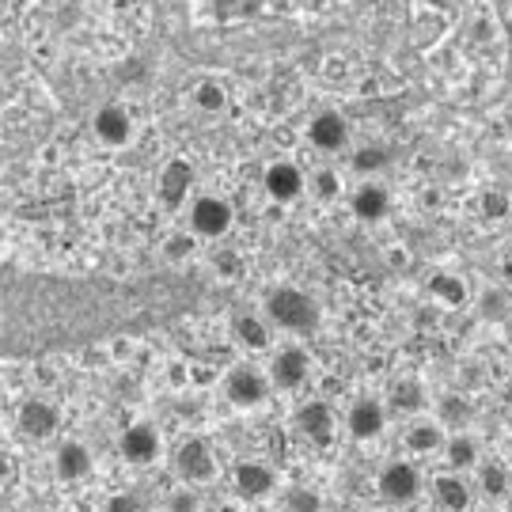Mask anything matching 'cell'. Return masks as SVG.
Wrapping results in <instances>:
<instances>
[{
    "label": "cell",
    "instance_id": "1",
    "mask_svg": "<svg viewBox=\"0 0 512 512\" xmlns=\"http://www.w3.org/2000/svg\"><path fill=\"white\" fill-rule=\"evenodd\" d=\"M266 319L281 327L285 334H300V338H308L319 330L323 323V311L315 304V296H308L304 289H296V285H277L274 293L266 296Z\"/></svg>",
    "mask_w": 512,
    "mask_h": 512
},
{
    "label": "cell",
    "instance_id": "2",
    "mask_svg": "<svg viewBox=\"0 0 512 512\" xmlns=\"http://www.w3.org/2000/svg\"><path fill=\"white\" fill-rule=\"evenodd\" d=\"M232 224H236V213H232V205L217 198V194H202V198H194L190 205V232L198 239H220L232 232Z\"/></svg>",
    "mask_w": 512,
    "mask_h": 512
},
{
    "label": "cell",
    "instance_id": "3",
    "mask_svg": "<svg viewBox=\"0 0 512 512\" xmlns=\"http://www.w3.org/2000/svg\"><path fill=\"white\" fill-rule=\"evenodd\" d=\"M266 395H270V376L255 365H236L224 376V399L239 410H255L266 403Z\"/></svg>",
    "mask_w": 512,
    "mask_h": 512
},
{
    "label": "cell",
    "instance_id": "4",
    "mask_svg": "<svg viewBox=\"0 0 512 512\" xmlns=\"http://www.w3.org/2000/svg\"><path fill=\"white\" fill-rule=\"evenodd\" d=\"M175 471L194 482V486H205L217 478V456H213V444L205 437H186L179 444V456H175Z\"/></svg>",
    "mask_w": 512,
    "mask_h": 512
},
{
    "label": "cell",
    "instance_id": "5",
    "mask_svg": "<svg viewBox=\"0 0 512 512\" xmlns=\"http://www.w3.org/2000/svg\"><path fill=\"white\" fill-rule=\"evenodd\" d=\"M418 467L414 463H406V459H395V463H387L380 478H376V490L384 497L387 505H410L414 497H418Z\"/></svg>",
    "mask_w": 512,
    "mask_h": 512
},
{
    "label": "cell",
    "instance_id": "6",
    "mask_svg": "<svg viewBox=\"0 0 512 512\" xmlns=\"http://www.w3.org/2000/svg\"><path fill=\"white\" fill-rule=\"evenodd\" d=\"M296 429H300L315 448H330V444H334V433H338V418H334L330 403L311 399V403L296 406Z\"/></svg>",
    "mask_w": 512,
    "mask_h": 512
},
{
    "label": "cell",
    "instance_id": "7",
    "mask_svg": "<svg viewBox=\"0 0 512 512\" xmlns=\"http://www.w3.org/2000/svg\"><path fill=\"white\" fill-rule=\"evenodd\" d=\"M311 376V357L308 349L300 346H285L274 353V361H270V387H281V391H296V387H304Z\"/></svg>",
    "mask_w": 512,
    "mask_h": 512
},
{
    "label": "cell",
    "instance_id": "8",
    "mask_svg": "<svg viewBox=\"0 0 512 512\" xmlns=\"http://www.w3.org/2000/svg\"><path fill=\"white\" fill-rule=\"evenodd\" d=\"M262 186H266V194H270L277 205H289V202H296V198H304L308 175H304L293 160H274V164L266 167V175H262Z\"/></svg>",
    "mask_w": 512,
    "mask_h": 512
},
{
    "label": "cell",
    "instance_id": "9",
    "mask_svg": "<svg viewBox=\"0 0 512 512\" xmlns=\"http://www.w3.org/2000/svg\"><path fill=\"white\" fill-rule=\"evenodd\" d=\"M160 448H164V440H160V433H156L152 425H145V421L129 425L126 433L118 437V452H122V459L133 463V467L156 463V459H160Z\"/></svg>",
    "mask_w": 512,
    "mask_h": 512
},
{
    "label": "cell",
    "instance_id": "10",
    "mask_svg": "<svg viewBox=\"0 0 512 512\" xmlns=\"http://www.w3.org/2000/svg\"><path fill=\"white\" fill-rule=\"evenodd\" d=\"M308 141L315 152L334 156V152H342L349 145V122L338 110H319L308 122Z\"/></svg>",
    "mask_w": 512,
    "mask_h": 512
},
{
    "label": "cell",
    "instance_id": "11",
    "mask_svg": "<svg viewBox=\"0 0 512 512\" xmlns=\"http://www.w3.org/2000/svg\"><path fill=\"white\" fill-rule=\"evenodd\" d=\"M92 129L107 148H122L133 141V114L126 107H118V103H107V107L95 110Z\"/></svg>",
    "mask_w": 512,
    "mask_h": 512
},
{
    "label": "cell",
    "instance_id": "12",
    "mask_svg": "<svg viewBox=\"0 0 512 512\" xmlns=\"http://www.w3.org/2000/svg\"><path fill=\"white\" fill-rule=\"evenodd\" d=\"M277 490V471L270 463H258V459H247L236 467V494L243 501H262Z\"/></svg>",
    "mask_w": 512,
    "mask_h": 512
},
{
    "label": "cell",
    "instance_id": "13",
    "mask_svg": "<svg viewBox=\"0 0 512 512\" xmlns=\"http://www.w3.org/2000/svg\"><path fill=\"white\" fill-rule=\"evenodd\" d=\"M387 425V410L376 399H357L346 414V429L353 440H376Z\"/></svg>",
    "mask_w": 512,
    "mask_h": 512
},
{
    "label": "cell",
    "instance_id": "14",
    "mask_svg": "<svg viewBox=\"0 0 512 512\" xmlns=\"http://www.w3.org/2000/svg\"><path fill=\"white\" fill-rule=\"evenodd\" d=\"M61 425V414H57L54 403H42V399H31V403L19 406V433L31 440H50Z\"/></svg>",
    "mask_w": 512,
    "mask_h": 512
},
{
    "label": "cell",
    "instance_id": "15",
    "mask_svg": "<svg viewBox=\"0 0 512 512\" xmlns=\"http://www.w3.org/2000/svg\"><path fill=\"white\" fill-rule=\"evenodd\" d=\"M349 209H353V217L365 220V224H380V220L391 213V194H387V186H380V183H365L353 190Z\"/></svg>",
    "mask_w": 512,
    "mask_h": 512
},
{
    "label": "cell",
    "instance_id": "16",
    "mask_svg": "<svg viewBox=\"0 0 512 512\" xmlns=\"http://www.w3.org/2000/svg\"><path fill=\"white\" fill-rule=\"evenodd\" d=\"M57 478H65V482H84V478L92 475V452L80 444V440H69V444H61L57 448Z\"/></svg>",
    "mask_w": 512,
    "mask_h": 512
},
{
    "label": "cell",
    "instance_id": "17",
    "mask_svg": "<svg viewBox=\"0 0 512 512\" xmlns=\"http://www.w3.org/2000/svg\"><path fill=\"white\" fill-rule=\"evenodd\" d=\"M429 296L437 300L440 308H463V304L471 300V289H467V281L459 274L440 270V274L429 277Z\"/></svg>",
    "mask_w": 512,
    "mask_h": 512
},
{
    "label": "cell",
    "instance_id": "18",
    "mask_svg": "<svg viewBox=\"0 0 512 512\" xmlns=\"http://www.w3.org/2000/svg\"><path fill=\"white\" fill-rule=\"evenodd\" d=\"M190 183H194V171H190V164L186 160H175V164H167V171L160 175V198H164V205H183L186 194H190Z\"/></svg>",
    "mask_w": 512,
    "mask_h": 512
},
{
    "label": "cell",
    "instance_id": "19",
    "mask_svg": "<svg viewBox=\"0 0 512 512\" xmlns=\"http://www.w3.org/2000/svg\"><path fill=\"white\" fill-rule=\"evenodd\" d=\"M475 421V403L463 399V395H444L437 403V425L440 429H467Z\"/></svg>",
    "mask_w": 512,
    "mask_h": 512
},
{
    "label": "cell",
    "instance_id": "20",
    "mask_svg": "<svg viewBox=\"0 0 512 512\" xmlns=\"http://www.w3.org/2000/svg\"><path fill=\"white\" fill-rule=\"evenodd\" d=\"M433 494H437L440 501V509H448V512H467V505H471V490H467V482L456 475H444L433 478Z\"/></svg>",
    "mask_w": 512,
    "mask_h": 512
},
{
    "label": "cell",
    "instance_id": "21",
    "mask_svg": "<svg viewBox=\"0 0 512 512\" xmlns=\"http://www.w3.org/2000/svg\"><path fill=\"white\" fill-rule=\"evenodd\" d=\"M406 452H414V456H433L444 448V429H440L437 421L433 425H410L406 429Z\"/></svg>",
    "mask_w": 512,
    "mask_h": 512
},
{
    "label": "cell",
    "instance_id": "22",
    "mask_svg": "<svg viewBox=\"0 0 512 512\" xmlns=\"http://www.w3.org/2000/svg\"><path fill=\"white\" fill-rule=\"evenodd\" d=\"M236 342L243 349H266L270 346V327H266V319H258V315H236Z\"/></svg>",
    "mask_w": 512,
    "mask_h": 512
},
{
    "label": "cell",
    "instance_id": "23",
    "mask_svg": "<svg viewBox=\"0 0 512 512\" xmlns=\"http://www.w3.org/2000/svg\"><path fill=\"white\" fill-rule=\"evenodd\" d=\"M478 486H482V494L486 497L501 501L512 486V471L505 467V463H482V467H478Z\"/></svg>",
    "mask_w": 512,
    "mask_h": 512
},
{
    "label": "cell",
    "instance_id": "24",
    "mask_svg": "<svg viewBox=\"0 0 512 512\" xmlns=\"http://www.w3.org/2000/svg\"><path fill=\"white\" fill-rule=\"evenodd\" d=\"M444 452H448V467H452V471H467V467L478 463V440L467 437V433L459 429L456 437L444 444Z\"/></svg>",
    "mask_w": 512,
    "mask_h": 512
},
{
    "label": "cell",
    "instance_id": "25",
    "mask_svg": "<svg viewBox=\"0 0 512 512\" xmlns=\"http://www.w3.org/2000/svg\"><path fill=\"white\" fill-rule=\"evenodd\" d=\"M391 164V152L384 145H361L353 152V171L357 175H376V171H384Z\"/></svg>",
    "mask_w": 512,
    "mask_h": 512
},
{
    "label": "cell",
    "instance_id": "26",
    "mask_svg": "<svg viewBox=\"0 0 512 512\" xmlns=\"http://www.w3.org/2000/svg\"><path fill=\"white\" fill-rule=\"evenodd\" d=\"M194 107L205 110V114H220V110L228 107L224 84H220V80H202V84L194 88Z\"/></svg>",
    "mask_w": 512,
    "mask_h": 512
},
{
    "label": "cell",
    "instance_id": "27",
    "mask_svg": "<svg viewBox=\"0 0 512 512\" xmlns=\"http://www.w3.org/2000/svg\"><path fill=\"white\" fill-rule=\"evenodd\" d=\"M391 406L403 410V414H418L421 406H425V391H421L418 380H399L395 391H391Z\"/></svg>",
    "mask_w": 512,
    "mask_h": 512
},
{
    "label": "cell",
    "instance_id": "28",
    "mask_svg": "<svg viewBox=\"0 0 512 512\" xmlns=\"http://www.w3.org/2000/svg\"><path fill=\"white\" fill-rule=\"evenodd\" d=\"M308 190L319 198V202H334V198H342V175L330 171V167H319V171L308 179Z\"/></svg>",
    "mask_w": 512,
    "mask_h": 512
},
{
    "label": "cell",
    "instance_id": "29",
    "mask_svg": "<svg viewBox=\"0 0 512 512\" xmlns=\"http://www.w3.org/2000/svg\"><path fill=\"white\" fill-rule=\"evenodd\" d=\"M285 512H323V497L315 494V490L296 486V490L285 494Z\"/></svg>",
    "mask_w": 512,
    "mask_h": 512
},
{
    "label": "cell",
    "instance_id": "30",
    "mask_svg": "<svg viewBox=\"0 0 512 512\" xmlns=\"http://www.w3.org/2000/svg\"><path fill=\"white\" fill-rule=\"evenodd\" d=\"M198 251V236H190V232H179V236H167L164 243V255L171 262H186V258Z\"/></svg>",
    "mask_w": 512,
    "mask_h": 512
},
{
    "label": "cell",
    "instance_id": "31",
    "mask_svg": "<svg viewBox=\"0 0 512 512\" xmlns=\"http://www.w3.org/2000/svg\"><path fill=\"white\" fill-rule=\"evenodd\" d=\"M202 509V497L194 494L190 486L186 490H175V494L167 497V512H198Z\"/></svg>",
    "mask_w": 512,
    "mask_h": 512
},
{
    "label": "cell",
    "instance_id": "32",
    "mask_svg": "<svg viewBox=\"0 0 512 512\" xmlns=\"http://www.w3.org/2000/svg\"><path fill=\"white\" fill-rule=\"evenodd\" d=\"M103 512H145V501L137 494H114Z\"/></svg>",
    "mask_w": 512,
    "mask_h": 512
},
{
    "label": "cell",
    "instance_id": "33",
    "mask_svg": "<svg viewBox=\"0 0 512 512\" xmlns=\"http://www.w3.org/2000/svg\"><path fill=\"white\" fill-rule=\"evenodd\" d=\"M482 209H486V217H505V213H509V202H505L501 194H486V198H482Z\"/></svg>",
    "mask_w": 512,
    "mask_h": 512
},
{
    "label": "cell",
    "instance_id": "34",
    "mask_svg": "<svg viewBox=\"0 0 512 512\" xmlns=\"http://www.w3.org/2000/svg\"><path fill=\"white\" fill-rule=\"evenodd\" d=\"M482 315H486V319H497V315H501V293L482 296Z\"/></svg>",
    "mask_w": 512,
    "mask_h": 512
},
{
    "label": "cell",
    "instance_id": "35",
    "mask_svg": "<svg viewBox=\"0 0 512 512\" xmlns=\"http://www.w3.org/2000/svg\"><path fill=\"white\" fill-rule=\"evenodd\" d=\"M217 270L224 277H236L239 274V258L236 255H217Z\"/></svg>",
    "mask_w": 512,
    "mask_h": 512
},
{
    "label": "cell",
    "instance_id": "36",
    "mask_svg": "<svg viewBox=\"0 0 512 512\" xmlns=\"http://www.w3.org/2000/svg\"><path fill=\"white\" fill-rule=\"evenodd\" d=\"M501 277H505V289L512 293V258H505V266H501Z\"/></svg>",
    "mask_w": 512,
    "mask_h": 512
},
{
    "label": "cell",
    "instance_id": "37",
    "mask_svg": "<svg viewBox=\"0 0 512 512\" xmlns=\"http://www.w3.org/2000/svg\"><path fill=\"white\" fill-rule=\"evenodd\" d=\"M12 475V467H8V463H4V459H0V486H4V478Z\"/></svg>",
    "mask_w": 512,
    "mask_h": 512
},
{
    "label": "cell",
    "instance_id": "38",
    "mask_svg": "<svg viewBox=\"0 0 512 512\" xmlns=\"http://www.w3.org/2000/svg\"><path fill=\"white\" fill-rule=\"evenodd\" d=\"M505 497H509V512H512V494H505Z\"/></svg>",
    "mask_w": 512,
    "mask_h": 512
}]
</instances>
